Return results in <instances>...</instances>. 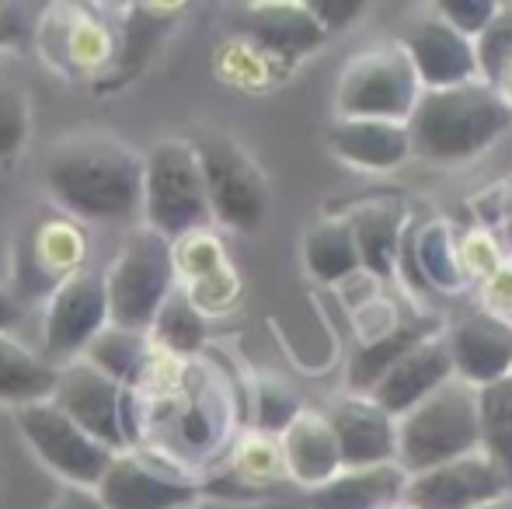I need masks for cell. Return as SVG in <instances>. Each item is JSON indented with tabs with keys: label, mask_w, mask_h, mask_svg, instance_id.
I'll return each mask as SVG.
<instances>
[{
	"label": "cell",
	"mask_w": 512,
	"mask_h": 509,
	"mask_svg": "<svg viewBox=\"0 0 512 509\" xmlns=\"http://www.w3.org/2000/svg\"><path fill=\"white\" fill-rule=\"evenodd\" d=\"M297 415H300V405L290 394L276 391V387H265L262 405H258V422H262V429H286Z\"/></svg>",
	"instance_id": "36"
},
{
	"label": "cell",
	"mask_w": 512,
	"mask_h": 509,
	"mask_svg": "<svg viewBox=\"0 0 512 509\" xmlns=\"http://www.w3.org/2000/svg\"><path fill=\"white\" fill-rule=\"evenodd\" d=\"M88 258V238H84L81 224L70 217H42L28 234V252L21 262V290L28 297H42L53 293L60 283L77 276Z\"/></svg>",
	"instance_id": "14"
},
{
	"label": "cell",
	"mask_w": 512,
	"mask_h": 509,
	"mask_svg": "<svg viewBox=\"0 0 512 509\" xmlns=\"http://www.w3.org/2000/svg\"><path fill=\"white\" fill-rule=\"evenodd\" d=\"M418 102V74L405 49H370L345 67L338 81L342 119H384L401 123Z\"/></svg>",
	"instance_id": "6"
},
{
	"label": "cell",
	"mask_w": 512,
	"mask_h": 509,
	"mask_svg": "<svg viewBox=\"0 0 512 509\" xmlns=\"http://www.w3.org/2000/svg\"><path fill=\"white\" fill-rule=\"evenodd\" d=\"M84 360L91 367H98L112 381L126 387L129 381L143 384V374L154 363V346H150L147 332H133V328L105 325L102 332L91 339V346L84 349Z\"/></svg>",
	"instance_id": "24"
},
{
	"label": "cell",
	"mask_w": 512,
	"mask_h": 509,
	"mask_svg": "<svg viewBox=\"0 0 512 509\" xmlns=\"http://www.w3.org/2000/svg\"><path fill=\"white\" fill-rule=\"evenodd\" d=\"M474 60L485 67V74L492 81H502V74L512 67V7H499L495 11V18L481 32Z\"/></svg>",
	"instance_id": "32"
},
{
	"label": "cell",
	"mask_w": 512,
	"mask_h": 509,
	"mask_svg": "<svg viewBox=\"0 0 512 509\" xmlns=\"http://www.w3.org/2000/svg\"><path fill=\"white\" fill-rule=\"evenodd\" d=\"M307 7H310V14L321 21L324 32L345 25V21H352L359 14V4H352V0H342V4H335V0H317V4H307Z\"/></svg>",
	"instance_id": "38"
},
{
	"label": "cell",
	"mask_w": 512,
	"mask_h": 509,
	"mask_svg": "<svg viewBox=\"0 0 512 509\" xmlns=\"http://www.w3.org/2000/svg\"><path fill=\"white\" fill-rule=\"evenodd\" d=\"M307 265L317 279L335 283L345 279L359 265L356 241H352L349 220H324L307 234Z\"/></svg>",
	"instance_id": "29"
},
{
	"label": "cell",
	"mask_w": 512,
	"mask_h": 509,
	"mask_svg": "<svg viewBox=\"0 0 512 509\" xmlns=\"http://www.w3.org/2000/svg\"><path fill=\"white\" fill-rule=\"evenodd\" d=\"M108 321L133 332H147L154 314L175 290V252L171 241L150 227H133L105 272Z\"/></svg>",
	"instance_id": "4"
},
{
	"label": "cell",
	"mask_w": 512,
	"mask_h": 509,
	"mask_svg": "<svg viewBox=\"0 0 512 509\" xmlns=\"http://www.w3.org/2000/svg\"><path fill=\"white\" fill-rule=\"evenodd\" d=\"M328 426L335 433L338 457L352 471L377 468V464H387L398 454V436H394L391 415L373 405V401L363 398L338 401L328 415Z\"/></svg>",
	"instance_id": "16"
},
{
	"label": "cell",
	"mask_w": 512,
	"mask_h": 509,
	"mask_svg": "<svg viewBox=\"0 0 512 509\" xmlns=\"http://www.w3.org/2000/svg\"><path fill=\"white\" fill-rule=\"evenodd\" d=\"M283 468V454L272 450V443L265 440H248L241 443L237 450V461H234V471L244 485H262L269 478H276V471Z\"/></svg>",
	"instance_id": "34"
},
{
	"label": "cell",
	"mask_w": 512,
	"mask_h": 509,
	"mask_svg": "<svg viewBox=\"0 0 512 509\" xmlns=\"http://www.w3.org/2000/svg\"><path fill=\"white\" fill-rule=\"evenodd\" d=\"M405 489V475L391 464L356 468L342 478H331L321 489H310V509H380Z\"/></svg>",
	"instance_id": "21"
},
{
	"label": "cell",
	"mask_w": 512,
	"mask_h": 509,
	"mask_svg": "<svg viewBox=\"0 0 512 509\" xmlns=\"http://www.w3.org/2000/svg\"><path fill=\"white\" fill-rule=\"evenodd\" d=\"M446 349H450L453 370H460L467 384L488 387L512 374V335L492 318L460 321Z\"/></svg>",
	"instance_id": "18"
},
{
	"label": "cell",
	"mask_w": 512,
	"mask_h": 509,
	"mask_svg": "<svg viewBox=\"0 0 512 509\" xmlns=\"http://www.w3.org/2000/svg\"><path fill=\"white\" fill-rule=\"evenodd\" d=\"M28 39H32V28H28L21 7L0 4V49L21 46V42H28Z\"/></svg>",
	"instance_id": "37"
},
{
	"label": "cell",
	"mask_w": 512,
	"mask_h": 509,
	"mask_svg": "<svg viewBox=\"0 0 512 509\" xmlns=\"http://www.w3.org/2000/svg\"><path fill=\"white\" fill-rule=\"evenodd\" d=\"M56 377H60V367L28 353L11 335H0V405L21 408L35 405V401H49Z\"/></svg>",
	"instance_id": "23"
},
{
	"label": "cell",
	"mask_w": 512,
	"mask_h": 509,
	"mask_svg": "<svg viewBox=\"0 0 512 509\" xmlns=\"http://www.w3.org/2000/svg\"><path fill=\"white\" fill-rule=\"evenodd\" d=\"M405 53L411 67H415L418 81H425L432 91L467 84L474 70H478L474 46L446 21H422V25L411 28Z\"/></svg>",
	"instance_id": "17"
},
{
	"label": "cell",
	"mask_w": 512,
	"mask_h": 509,
	"mask_svg": "<svg viewBox=\"0 0 512 509\" xmlns=\"http://www.w3.org/2000/svg\"><path fill=\"white\" fill-rule=\"evenodd\" d=\"M53 509H105L95 489H84V485H67L60 489V496L53 499Z\"/></svg>",
	"instance_id": "39"
},
{
	"label": "cell",
	"mask_w": 512,
	"mask_h": 509,
	"mask_svg": "<svg viewBox=\"0 0 512 509\" xmlns=\"http://www.w3.org/2000/svg\"><path fill=\"white\" fill-rule=\"evenodd\" d=\"M185 7H171V4H136L133 14L126 18L122 28V46H115V60H119L122 74H136V70L147 63V56L157 49V42L164 39L171 25L178 21Z\"/></svg>",
	"instance_id": "27"
},
{
	"label": "cell",
	"mask_w": 512,
	"mask_h": 509,
	"mask_svg": "<svg viewBox=\"0 0 512 509\" xmlns=\"http://www.w3.org/2000/svg\"><path fill=\"white\" fill-rule=\"evenodd\" d=\"M108 321L105 279L95 269H81L46 297L42 318V346L53 360H74L91 346Z\"/></svg>",
	"instance_id": "11"
},
{
	"label": "cell",
	"mask_w": 512,
	"mask_h": 509,
	"mask_svg": "<svg viewBox=\"0 0 512 509\" xmlns=\"http://www.w3.org/2000/svg\"><path fill=\"white\" fill-rule=\"evenodd\" d=\"M279 454H283V468L307 489H321L324 482H331L338 464H342L328 419L314 412H300L283 429V450Z\"/></svg>",
	"instance_id": "19"
},
{
	"label": "cell",
	"mask_w": 512,
	"mask_h": 509,
	"mask_svg": "<svg viewBox=\"0 0 512 509\" xmlns=\"http://www.w3.org/2000/svg\"><path fill=\"white\" fill-rule=\"evenodd\" d=\"M405 492L415 509H481L502 499L506 475L488 454L471 450V454L415 475Z\"/></svg>",
	"instance_id": "13"
},
{
	"label": "cell",
	"mask_w": 512,
	"mask_h": 509,
	"mask_svg": "<svg viewBox=\"0 0 512 509\" xmlns=\"http://www.w3.org/2000/svg\"><path fill=\"white\" fill-rule=\"evenodd\" d=\"M147 339L154 349H164V353H178V356H189L203 346L206 339V318L182 290H171L168 300L161 304V311L154 314L147 328Z\"/></svg>",
	"instance_id": "25"
},
{
	"label": "cell",
	"mask_w": 512,
	"mask_h": 509,
	"mask_svg": "<svg viewBox=\"0 0 512 509\" xmlns=\"http://www.w3.org/2000/svg\"><path fill=\"white\" fill-rule=\"evenodd\" d=\"M502 84H506V91H509V98H506V105H509V112H512V67L502 74Z\"/></svg>",
	"instance_id": "42"
},
{
	"label": "cell",
	"mask_w": 512,
	"mask_h": 509,
	"mask_svg": "<svg viewBox=\"0 0 512 509\" xmlns=\"http://www.w3.org/2000/svg\"><path fill=\"white\" fill-rule=\"evenodd\" d=\"M481 509H512V503H506V499H495V503L481 506Z\"/></svg>",
	"instance_id": "43"
},
{
	"label": "cell",
	"mask_w": 512,
	"mask_h": 509,
	"mask_svg": "<svg viewBox=\"0 0 512 509\" xmlns=\"http://www.w3.org/2000/svg\"><path fill=\"white\" fill-rule=\"evenodd\" d=\"M140 210L147 217L143 227L168 238L171 245L185 234L203 231L209 220V199L192 143L161 140L143 154Z\"/></svg>",
	"instance_id": "3"
},
{
	"label": "cell",
	"mask_w": 512,
	"mask_h": 509,
	"mask_svg": "<svg viewBox=\"0 0 512 509\" xmlns=\"http://www.w3.org/2000/svg\"><path fill=\"white\" fill-rule=\"evenodd\" d=\"M450 374L453 360L446 342L422 339L377 377V384L370 387V401L377 408H384L387 415H405L422 398H429L436 387L450 381Z\"/></svg>",
	"instance_id": "15"
},
{
	"label": "cell",
	"mask_w": 512,
	"mask_h": 509,
	"mask_svg": "<svg viewBox=\"0 0 512 509\" xmlns=\"http://www.w3.org/2000/svg\"><path fill=\"white\" fill-rule=\"evenodd\" d=\"M446 11V25L457 28L460 35H474V32H485V25L495 18V11H499V4H488V0H450V4H443Z\"/></svg>",
	"instance_id": "35"
},
{
	"label": "cell",
	"mask_w": 512,
	"mask_h": 509,
	"mask_svg": "<svg viewBox=\"0 0 512 509\" xmlns=\"http://www.w3.org/2000/svg\"><path fill=\"white\" fill-rule=\"evenodd\" d=\"M18 318H21L18 297H14L11 290H4V286H0V335L11 332V328L18 325Z\"/></svg>",
	"instance_id": "41"
},
{
	"label": "cell",
	"mask_w": 512,
	"mask_h": 509,
	"mask_svg": "<svg viewBox=\"0 0 512 509\" xmlns=\"http://www.w3.org/2000/svg\"><path fill=\"white\" fill-rule=\"evenodd\" d=\"M14 422H18L21 436L28 447L39 454L53 475H60L67 485H84L95 489L98 478L105 475L112 450L88 436L74 419L60 412L53 401H35V405L14 408Z\"/></svg>",
	"instance_id": "7"
},
{
	"label": "cell",
	"mask_w": 512,
	"mask_h": 509,
	"mask_svg": "<svg viewBox=\"0 0 512 509\" xmlns=\"http://www.w3.org/2000/svg\"><path fill=\"white\" fill-rule=\"evenodd\" d=\"M352 241H356L359 262L370 265L377 276H391L394 252H398L401 213L394 206H363L349 220Z\"/></svg>",
	"instance_id": "26"
},
{
	"label": "cell",
	"mask_w": 512,
	"mask_h": 509,
	"mask_svg": "<svg viewBox=\"0 0 512 509\" xmlns=\"http://www.w3.org/2000/svg\"><path fill=\"white\" fill-rule=\"evenodd\" d=\"M46 189L70 220H129L140 213L143 157L105 133L70 136L49 154Z\"/></svg>",
	"instance_id": "1"
},
{
	"label": "cell",
	"mask_w": 512,
	"mask_h": 509,
	"mask_svg": "<svg viewBox=\"0 0 512 509\" xmlns=\"http://www.w3.org/2000/svg\"><path fill=\"white\" fill-rule=\"evenodd\" d=\"M509 123L506 98L488 84L467 81L418 98L408 116V140L429 161H460L499 140Z\"/></svg>",
	"instance_id": "2"
},
{
	"label": "cell",
	"mask_w": 512,
	"mask_h": 509,
	"mask_svg": "<svg viewBox=\"0 0 512 509\" xmlns=\"http://www.w3.org/2000/svg\"><path fill=\"white\" fill-rule=\"evenodd\" d=\"M35 39H39L42 56L63 74L88 77L115 63L112 28L84 7H49V14L39 21Z\"/></svg>",
	"instance_id": "12"
},
{
	"label": "cell",
	"mask_w": 512,
	"mask_h": 509,
	"mask_svg": "<svg viewBox=\"0 0 512 509\" xmlns=\"http://www.w3.org/2000/svg\"><path fill=\"white\" fill-rule=\"evenodd\" d=\"M429 332H432V325L429 321H422V325L401 328V332H394L391 339L377 342V346L359 349V356L352 360V384H356L359 391H370V387L377 384V377L384 374V370L391 367L401 353H408L411 346H418L422 339H429Z\"/></svg>",
	"instance_id": "30"
},
{
	"label": "cell",
	"mask_w": 512,
	"mask_h": 509,
	"mask_svg": "<svg viewBox=\"0 0 512 509\" xmlns=\"http://www.w3.org/2000/svg\"><path fill=\"white\" fill-rule=\"evenodd\" d=\"M95 492L105 509H189L199 499V485L178 464L136 447L115 450Z\"/></svg>",
	"instance_id": "8"
},
{
	"label": "cell",
	"mask_w": 512,
	"mask_h": 509,
	"mask_svg": "<svg viewBox=\"0 0 512 509\" xmlns=\"http://www.w3.org/2000/svg\"><path fill=\"white\" fill-rule=\"evenodd\" d=\"M28 126H32V112H28L25 91L0 77V164L18 161L28 140Z\"/></svg>",
	"instance_id": "31"
},
{
	"label": "cell",
	"mask_w": 512,
	"mask_h": 509,
	"mask_svg": "<svg viewBox=\"0 0 512 509\" xmlns=\"http://www.w3.org/2000/svg\"><path fill=\"white\" fill-rule=\"evenodd\" d=\"M251 35L262 42L265 49L283 56H300L321 46L324 28L321 21L310 14L307 4H258L251 7Z\"/></svg>",
	"instance_id": "22"
},
{
	"label": "cell",
	"mask_w": 512,
	"mask_h": 509,
	"mask_svg": "<svg viewBox=\"0 0 512 509\" xmlns=\"http://www.w3.org/2000/svg\"><path fill=\"white\" fill-rule=\"evenodd\" d=\"M192 150L203 168L209 217L234 231H255L269 206V192L255 164L227 136H203L199 143H192Z\"/></svg>",
	"instance_id": "9"
},
{
	"label": "cell",
	"mask_w": 512,
	"mask_h": 509,
	"mask_svg": "<svg viewBox=\"0 0 512 509\" xmlns=\"http://www.w3.org/2000/svg\"><path fill=\"white\" fill-rule=\"evenodd\" d=\"M478 440H485L488 457L512 482V374L481 387L478 394Z\"/></svg>",
	"instance_id": "28"
},
{
	"label": "cell",
	"mask_w": 512,
	"mask_h": 509,
	"mask_svg": "<svg viewBox=\"0 0 512 509\" xmlns=\"http://www.w3.org/2000/svg\"><path fill=\"white\" fill-rule=\"evenodd\" d=\"M509 231H512V203H509Z\"/></svg>",
	"instance_id": "44"
},
{
	"label": "cell",
	"mask_w": 512,
	"mask_h": 509,
	"mask_svg": "<svg viewBox=\"0 0 512 509\" xmlns=\"http://www.w3.org/2000/svg\"><path fill=\"white\" fill-rule=\"evenodd\" d=\"M415 258H418V269L429 283L436 286H457L460 283V269H457V258H453L450 238H446V227H429V231L418 238L415 245Z\"/></svg>",
	"instance_id": "33"
},
{
	"label": "cell",
	"mask_w": 512,
	"mask_h": 509,
	"mask_svg": "<svg viewBox=\"0 0 512 509\" xmlns=\"http://www.w3.org/2000/svg\"><path fill=\"white\" fill-rule=\"evenodd\" d=\"M394 436L401 464L415 475L471 454L478 447V394L471 384L446 381L405 412Z\"/></svg>",
	"instance_id": "5"
},
{
	"label": "cell",
	"mask_w": 512,
	"mask_h": 509,
	"mask_svg": "<svg viewBox=\"0 0 512 509\" xmlns=\"http://www.w3.org/2000/svg\"><path fill=\"white\" fill-rule=\"evenodd\" d=\"M53 401L67 419H74L88 436L105 443L108 450H126L133 422H129V391L112 381L88 360H70L60 370L53 387Z\"/></svg>",
	"instance_id": "10"
},
{
	"label": "cell",
	"mask_w": 512,
	"mask_h": 509,
	"mask_svg": "<svg viewBox=\"0 0 512 509\" xmlns=\"http://www.w3.org/2000/svg\"><path fill=\"white\" fill-rule=\"evenodd\" d=\"M331 147L338 157L363 168H391V164L405 161L411 140L408 126L384 123V119H342L331 129Z\"/></svg>",
	"instance_id": "20"
},
{
	"label": "cell",
	"mask_w": 512,
	"mask_h": 509,
	"mask_svg": "<svg viewBox=\"0 0 512 509\" xmlns=\"http://www.w3.org/2000/svg\"><path fill=\"white\" fill-rule=\"evenodd\" d=\"M189 509H293L286 503H248V499H196Z\"/></svg>",
	"instance_id": "40"
}]
</instances>
